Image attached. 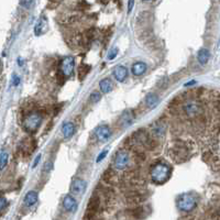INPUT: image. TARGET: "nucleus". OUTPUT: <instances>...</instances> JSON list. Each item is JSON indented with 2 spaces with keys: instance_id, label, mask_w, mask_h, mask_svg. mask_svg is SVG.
<instances>
[{
  "instance_id": "f257e3e1",
  "label": "nucleus",
  "mask_w": 220,
  "mask_h": 220,
  "mask_svg": "<svg viewBox=\"0 0 220 220\" xmlns=\"http://www.w3.org/2000/svg\"><path fill=\"white\" fill-rule=\"evenodd\" d=\"M152 177V181L156 184H163L169 179V175H171V169L167 165L162 163H157L153 165L150 172Z\"/></svg>"
},
{
  "instance_id": "aec40b11",
  "label": "nucleus",
  "mask_w": 220,
  "mask_h": 220,
  "mask_svg": "<svg viewBox=\"0 0 220 220\" xmlns=\"http://www.w3.org/2000/svg\"><path fill=\"white\" fill-rule=\"evenodd\" d=\"M209 57H210V53L207 49L199 50V52H198V54H197V59H198V61H199L200 64H202V65L206 64V63L209 61Z\"/></svg>"
},
{
  "instance_id": "6e6552de",
  "label": "nucleus",
  "mask_w": 220,
  "mask_h": 220,
  "mask_svg": "<svg viewBox=\"0 0 220 220\" xmlns=\"http://www.w3.org/2000/svg\"><path fill=\"white\" fill-rule=\"evenodd\" d=\"M86 187H87V183L85 182L84 179L77 178L75 179V181H73L72 186H71V192H72L73 194L82 195L84 194L85 190H86Z\"/></svg>"
},
{
  "instance_id": "2f4dec72",
  "label": "nucleus",
  "mask_w": 220,
  "mask_h": 220,
  "mask_svg": "<svg viewBox=\"0 0 220 220\" xmlns=\"http://www.w3.org/2000/svg\"><path fill=\"white\" fill-rule=\"evenodd\" d=\"M40 159H41V155H38L35 157V161L33 162V167H36L38 166V164H39V162H40Z\"/></svg>"
},
{
  "instance_id": "393cba45",
  "label": "nucleus",
  "mask_w": 220,
  "mask_h": 220,
  "mask_svg": "<svg viewBox=\"0 0 220 220\" xmlns=\"http://www.w3.org/2000/svg\"><path fill=\"white\" fill-rule=\"evenodd\" d=\"M100 100V94L99 92H92L90 95V101L92 103H97Z\"/></svg>"
},
{
  "instance_id": "423d86ee",
  "label": "nucleus",
  "mask_w": 220,
  "mask_h": 220,
  "mask_svg": "<svg viewBox=\"0 0 220 220\" xmlns=\"http://www.w3.org/2000/svg\"><path fill=\"white\" fill-rule=\"evenodd\" d=\"M129 164V154L124 150H120L115 156L113 165L117 169H124Z\"/></svg>"
},
{
  "instance_id": "a211bd4d",
  "label": "nucleus",
  "mask_w": 220,
  "mask_h": 220,
  "mask_svg": "<svg viewBox=\"0 0 220 220\" xmlns=\"http://www.w3.org/2000/svg\"><path fill=\"white\" fill-rule=\"evenodd\" d=\"M160 103V98L155 95V94H149L145 97V104L150 109H153L156 106L159 105Z\"/></svg>"
},
{
  "instance_id": "c756f323",
  "label": "nucleus",
  "mask_w": 220,
  "mask_h": 220,
  "mask_svg": "<svg viewBox=\"0 0 220 220\" xmlns=\"http://www.w3.org/2000/svg\"><path fill=\"white\" fill-rule=\"evenodd\" d=\"M107 153H108V151H104V152H101V153L99 154V156H98V159H97V162H100L101 160L105 157L106 155H107Z\"/></svg>"
},
{
  "instance_id": "bb28decb",
  "label": "nucleus",
  "mask_w": 220,
  "mask_h": 220,
  "mask_svg": "<svg viewBox=\"0 0 220 220\" xmlns=\"http://www.w3.org/2000/svg\"><path fill=\"white\" fill-rule=\"evenodd\" d=\"M117 54H118V49H117V47H115V49H111V50H110V52H109V54H108V59H116Z\"/></svg>"
},
{
  "instance_id": "f03ea898",
  "label": "nucleus",
  "mask_w": 220,
  "mask_h": 220,
  "mask_svg": "<svg viewBox=\"0 0 220 220\" xmlns=\"http://www.w3.org/2000/svg\"><path fill=\"white\" fill-rule=\"evenodd\" d=\"M41 122L42 116L38 111H32V112L26 116L24 121H23V127L29 132H35L39 129V127L41 125Z\"/></svg>"
},
{
  "instance_id": "7ed1b4c3",
  "label": "nucleus",
  "mask_w": 220,
  "mask_h": 220,
  "mask_svg": "<svg viewBox=\"0 0 220 220\" xmlns=\"http://www.w3.org/2000/svg\"><path fill=\"white\" fill-rule=\"evenodd\" d=\"M196 205H197V199L193 194H183L177 199V208L185 213L192 211L193 209H195Z\"/></svg>"
},
{
  "instance_id": "4468645a",
  "label": "nucleus",
  "mask_w": 220,
  "mask_h": 220,
  "mask_svg": "<svg viewBox=\"0 0 220 220\" xmlns=\"http://www.w3.org/2000/svg\"><path fill=\"white\" fill-rule=\"evenodd\" d=\"M133 119H134V115L131 110H128V111H124L122 115L120 116V120L119 122L121 123L122 127H128L132 123Z\"/></svg>"
},
{
  "instance_id": "412c9836",
  "label": "nucleus",
  "mask_w": 220,
  "mask_h": 220,
  "mask_svg": "<svg viewBox=\"0 0 220 220\" xmlns=\"http://www.w3.org/2000/svg\"><path fill=\"white\" fill-rule=\"evenodd\" d=\"M90 71V66L87 64H80L78 66V72H77V75H78V78L80 80H83L85 77L87 76V74Z\"/></svg>"
},
{
  "instance_id": "7c9ffc66",
  "label": "nucleus",
  "mask_w": 220,
  "mask_h": 220,
  "mask_svg": "<svg viewBox=\"0 0 220 220\" xmlns=\"http://www.w3.org/2000/svg\"><path fill=\"white\" fill-rule=\"evenodd\" d=\"M19 84H20V78H19V76L13 75V85H14V86H18Z\"/></svg>"
},
{
  "instance_id": "dca6fc26",
  "label": "nucleus",
  "mask_w": 220,
  "mask_h": 220,
  "mask_svg": "<svg viewBox=\"0 0 220 220\" xmlns=\"http://www.w3.org/2000/svg\"><path fill=\"white\" fill-rule=\"evenodd\" d=\"M146 71V64L143 62H136L134 63L132 66V73L136 76H141L142 74H144Z\"/></svg>"
},
{
  "instance_id": "a878e982",
  "label": "nucleus",
  "mask_w": 220,
  "mask_h": 220,
  "mask_svg": "<svg viewBox=\"0 0 220 220\" xmlns=\"http://www.w3.org/2000/svg\"><path fill=\"white\" fill-rule=\"evenodd\" d=\"M56 79H57V84L59 85H63L65 83V75L63 73H59L56 75Z\"/></svg>"
},
{
  "instance_id": "cd10ccee",
  "label": "nucleus",
  "mask_w": 220,
  "mask_h": 220,
  "mask_svg": "<svg viewBox=\"0 0 220 220\" xmlns=\"http://www.w3.org/2000/svg\"><path fill=\"white\" fill-rule=\"evenodd\" d=\"M6 205H7V199L3 196H1V199H0V209H1V211L5 210Z\"/></svg>"
},
{
  "instance_id": "6ab92c4d",
  "label": "nucleus",
  "mask_w": 220,
  "mask_h": 220,
  "mask_svg": "<svg viewBox=\"0 0 220 220\" xmlns=\"http://www.w3.org/2000/svg\"><path fill=\"white\" fill-rule=\"evenodd\" d=\"M62 131H63V136H64V138L66 139H69L71 136L74 134L75 132V125L73 122H66L64 125H63V129H62Z\"/></svg>"
},
{
  "instance_id": "f3484780",
  "label": "nucleus",
  "mask_w": 220,
  "mask_h": 220,
  "mask_svg": "<svg viewBox=\"0 0 220 220\" xmlns=\"http://www.w3.org/2000/svg\"><path fill=\"white\" fill-rule=\"evenodd\" d=\"M36 202H38V193L34 192V190L29 192L28 194L26 195V197H24V204H26V206H28V207L33 206Z\"/></svg>"
},
{
  "instance_id": "2eb2a0df",
  "label": "nucleus",
  "mask_w": 220,
  "mask_h": 220,
  "mask_svg": "<svg viewBox=\"0 0 220 220\" xmlns=\"http://www.w3.org/2000/svg\"><path fill=\"white\" fill-rule=\"evenodd\" d=\"M99 87H100V90H101L104 94H108V92H110L113 89V83L112 80L109 79V78H105V79L100 80Z\"/></svg>"
},
{
  "instance_id": "9b49d317",
  "label": "nucleus",
  "mask_w": 220,
  "mask_h": 220,
  "mask_svg": "<svg viewBox=\"0 0 220 220\" xmlns=\"http://www.w3.org/2000/svg\"><path fill=\"white\" fill-rule=\"evenodd\" d=\"M47 31V19L45 15H41V18L39 19L36 24L34 26V33L35 35H42Z\"/></svg>"
},
{
  "instance_id": "f8f14e48",
  "label": "nucleus",
  "mask_w": 220,
  "mask_h": 220,
  "mask_svg": "<svg viewBox=\"0 0 220 220\" xmlns=\"http://www.w3.org/2000/svg\"><path fill=\"white\" fill-rule=\"evenodd\" d=\"M63 207L67 210V211H71V213H75L77 209V202L75 200L74 197L67 195L66 197L63 199Z\"/></svg>"
},
{
  "instance_id": "0eeeda50",
  "label": "nucleus",
  "mask_w": 220,
  "mask_h": 220,
  "mask_svg": "<svg viewBox=\"0 0 220 220\" xmlns=\"http://www.w3.org/2000/svg\"><path fill=\"white\" fill-rule=\"evenodd\" d=\"M74 66H75L74 59L71 56H67L62 61L61 72L63 73L65 76H71V75L73 74V72H74Z\"/></svg>"
},
{
  "instance_id": "20e7f679",
  "label": "nucleus",
  "mask_w": 220,
  "mask_h": 220,
  "mask_svg": "<svg viewBox=\"0 0 220 220\" xmlns=\"http://www.w3.org/2000/svg\"><path fill=\"white\" fill-rule=\"evenodd\" d=\"M100 208V198L98 195L94 194L89 198L87 208H86V213L84 215V220H92L95 218L96 214Z\"/></svg>"
},
{
  "instance_id": "b1692460",
  "label": "nucleus",
  "mask_w": 220,
  "mask_h": 220,
  "mask_svg": "<svg viewBox=\"0 0 220 220\" xmlns=\"http://www.w3.org/2000/svg\"><path fill=\"white\" fill-rule=\"evenodd\" d=\"M113 177V175H112V173H111V171L110 169H108V171H106L105 173H104V175H103V179L105 181L106 183H110L111 182V178Z\"/></svg>"
},
{
  "instance_id": "5701e85b",
  "label": "nucleus",
  "mask_w": 220,
  "mask_h": 220,
  "mask_svg": "<svg viewBox=\"0 0 220 220\" xmlns=\"http://www.w3.org/2000/svg\"><path fill=\"white\" fill-rule=\"evenodd\" d=\"M8 152H6L5 150H1V152H0V167H1V169H5L6 164L8 163Z\"/></svg>"
},
{
  "instance_id": "473e14b6",
  "label": "nucleus",
  "mask_w": 220,
  "mask_h": 220,
  "mask_svg": "<svg viewBox=\"0 0 220 220\" xmlns=\"http://www.w3.org/2000/svg\"><path fill=\"white\" fill-rule=\"evenodd\" d=\"M128 5H129V11H131V9H132V7H133V5H134V2H133V1H129Z\"/></svg>"
},
{
  "instance_id": "9d476101",
  "label": "nucleus",
  "mask_w": 220,
  "mask_h": 220,
  "mask_svg": "<svg viewBox=\"0 0 220 220\" xmlns=\"http://www.w3.org/2000/svg\"><path fill=\"white\" fill-rule=\"evenodd\" d=\"M184 111L189 117H199L200 116V107L196 103H187L184 105Z\"/></svg>"
},
{
  "instance_id": "1a4fd4ad",
  "label": "nucleus",
  "mask_w": 220,
  "mask_h": 220,
  "mask_svg": "<svg viewBox=\"0 0 220 220\" xmlns=\"http://www.w3.org/2000/svg\"><path fill=\"white\" fill-rule=\"evenodd\" d=\"M95 134L99 141H107L111 136V130L108 125H99L95 129Z\"/></svg>"
},
{
  "instance_id": "4be33fe9",
  "label": "nucleus",
  "mask_w": 220,
  "mask_h": 220,
  "mask_svg": "<svg viewBox=\"0 0 220 220\" xmlns=\"http://www.w3.org/2000/svg\"><path fill=\"white\" fill-rule=\"evenodd\" d=\"M152 131L156 136H162L164 134V131H165V127L161 123H156L152 129Z\"/></svg>"
},
{
  "instance_id": "ddd939ff",
  "label": "nucleus",
  "mask_w": 220,
  "mask_h": 220,
  "mask_svg": "<svg viewBox=\"0 0 220 220\" xmlns=\"http://www.w3.org/2000/svg\"><path fill=\"white\" fill-rule=\"evenodd\" d=\"M113 76L119 82H123L128 76V69L125 68L122 65H118L115 69H113Z\"/></svg>"
},
{
  "instance_id": "c85d7f7f",
  "label": "nucleus",
  "mask_w": 220,
  "mask_h": 220,
  "mask_svg": "<svg viewBox=\"0 0 220 220\" xmlns=\"http://www.w3.org/2000/svg\"><path fill=\"white\" fill-rule=\"evenodd\" d=\"M20 5L26 8H30L32 5H34V1H21Z\"/></svg>"
},
{
  "instance_id": "39448f33",
  "label": "nucleus",
  "mask_w": 220,
  "mask_h": 220,
  "mask_svg": "<svg viewBox=\"0 0 220 220\" xmlns=\"http://www.w3.org/2000/svg\"><path fill=\"white\" fill-rule=\"evenodd\" d=\"M169 155L172 156V159L174 160L175 162L181 163V162L185 161L188 157V149L185 146L184 143L177 142V143H175L174 148H171Z\"/></svg>"
}]
</instances>
